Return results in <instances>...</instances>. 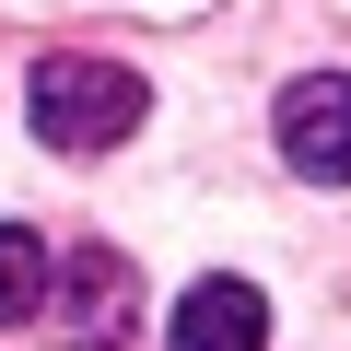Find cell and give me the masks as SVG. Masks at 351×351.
<instances>
[{"instance_id": "5b68a950", "label": "cell", "mask_w": 351, "mask_h": 351, "mask_svg": "<svg viewBox=\"0 0 351 351\" xmlns=\"http://www.w3.org/2000/svg\"><path fill=\"white\" fill-rule=\"evenodd\" d=\"M36 304H47V246L24 223H0V328H24Z\"/></svg>"}, {"instance_id": "277c9868", "label": "cell", "mask_w": 351, "mask_h": 351, "mask_svg": "<svg viewBox=\"0 0 351 351\" xmlns=\"http://www.w3.org/2000/svg\"><path fill=\"white\" fill-rule=\"evenodd\" d=\"M176 351H269L258 281H188L176 293Z\"/></svg>"}, {"instance_id": "7a4b0ae2", "label": "cell", "mask_w": 351, "mask_h": 351, "mask_svg": "<svg viewBox=\"0 0 351 351\" xmlns=\"http://www.w3.org/2000/svg\"><path fill=\"white\" fill-rule=\"evenodd\" d=\"M129 328H141V281H129V258H117V246H82L71 281H59L47 339H59V351H129Z\"/></svg>"}, {"instance_id": "3957f363", "label": "cell", "mask_w": 351, "mask_h": 351, "mask_svg": "<svg viewBox=\"0 0 351 351\" xmlns=\"http://www.w3.org/2000/svg\"><path fill=\"white\" fill-rule=\"evenodd\" d=\"M281 152H293V176L351 188V71H304L281 94Z\"/></svg>"}, {"instance_id": "6da1fadb", "label": "cell", "mask_w": 351, "mask_h": 351, "mask_svg": "<svg viewBox=\"0 0 351 351\" xmlns=\"http://www.w3.org/2000/svg\"><path fill=\"white\" fill-rule=\"evenodd\" d=\"M24 117H36L47 152H106V141H129V129L152 117V94H141V71H117V59H36Z\"/></svg>"}]
</instances>
